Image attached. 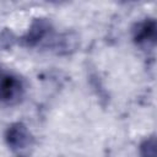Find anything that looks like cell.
Wrapping results in <instances>:
<instances>
[{
	"label": "cell",
	"mask_w": 157,
	"mask_h": 157,
	"mask_svg": "<svg viewBox=\"0 0 157 157\" xmlns=\"http://www.w3.org/2000/svg\"><path fill=\"white\" fill-rule=\"evenodd\" d=\"M141 153L144 156H153L156 153V140L155 137H150L144 141L141 145Z\"/></svg>",
	"instance_id": "5"
},
{
	"label": "cell",
	"mask_w": 157,
	"mask_h": 157,
	"mask_svg": "<svg viewBox=\"0 0 157 157\" xmlns=\"http://www.w3.org/2000/svg\"><path fill=\"white\" fill-rule=\"evenodd\" d=\"M123 1H136V0H123Z\"/></svg>",
	"instance_id": "7"
},
{
	"label": "cell",
	"mask_w": 157,
	"mask_h": 157,
	"mask_svg": "<svg viewBox=\"0 0 157 157\" xmlns=\"http://www.w3.org/2000/svg\"><path fill=\"white\" fill-rule=\"evenodd\" d=\"M134 42L140 47L153 45L156 42V22L153 18H146L139 22L134 28Z\"/></svg>",
	"instance_id": "4"
},
{
	"label": "cell",
	"mask_w": 157,
	"mask_h": 157,
	"mask_svg": "<svg viewBox=\"0 0 157 157\" xmlns=\"http://www.w3.org/2000/svg\"><path fill=\"white\" fill-rule=\"evenodd\" d=\"M52 25L45 18H37L32 22L28 32L22 37V43L26 47L38 45L50 32Z\"/></svg>",
	"instance_id": "3"
},
{
	"label": "cell",
	"mask_w": 157,
	"mask_h": 157,
	"mask_svg": "<svg viewBox=\"0 0 157 157\" xmlns=\"http://www.w3.org/2000/svg\"><path fill=\"white\" fill-rule=\"evenodd\" d=\"M48 1H52V2H60V1H63V0H48Z\"/></svg>",
	"instance_id": "6"
},
{
	"label": "cell",
	"mask_w": 157,
	"mask_h": 157,
	"mask_svg": "<svg viewBox=\"0 0 157 157\" xmlns=\"http://www.w3.org/2000/svg\"><path fill=\"white\" fill-rule=\"evenodd\" d=\"M25 87L20 77L15 75H5L0 78V102L13 104L23 96Z\"/></svg>",
	"instance_id": "1"
},
{
	"label": "cell",
	"mask_w": 157,
	"mask_h": 157,
	"mask_svg": "<svg viewBox=\"0 0 157 157\" xmlns=\"http://www.w3.org/2000/svg\"><path fill=\"white\" fill-rule=\"evenodd\" d=\"M5 141L12 151L21 152L31 144V135L26 125L22 123H13L5 131Z\"/></svg>",
	"instance_id": "2"
}]
</instances>
